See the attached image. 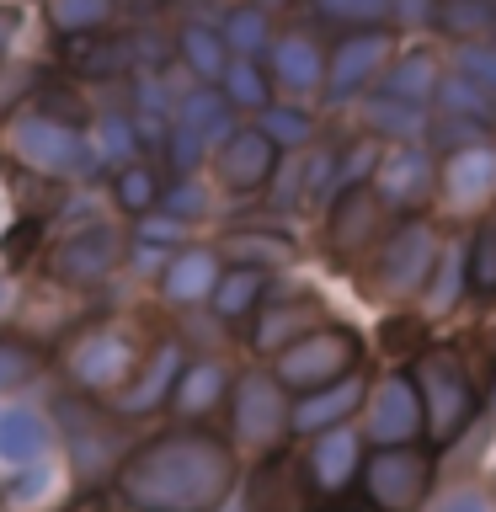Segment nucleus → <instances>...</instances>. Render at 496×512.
Returning <instances> with one entry per match:
<instances>
[{
  "mask_svg": "<svg viewBox=\"0 0 496 512\" xmlns=\"http://www.w3.org/2000/svg\"><path fill=\"white\" fill-rule=\"evenodd\" d=\"M464 288H470V246L438 251V262H432V272H427V288H422L427 310H432V315L454 310V304L464 299Z\"/></svg>",
  "mask_w": 496,
  "mask_h": 512,
  "instance_id": "obj_26",
  "label": "nucleus"
},
{
  "mask_svg": "<svg viewBox=\"0 0 496 512\" xmlns=\"http://www.w3.org/2000/svg\"><path fill=\"white\" fill-rule=\"evenodd\" d=\"M379 336H384V347H390V352H411V358H416V352H422V342H427V326H422L416 315H390V320L379 326Z\"/></svg>",
  "mask_w": 496,
  "mask_h": 512,
  "instance_id": "obj_47",
  "label": "nucleus"
},
{
  "mask_svg": "<svg viewBox=\"0 0 496 512\" xmlns=\"http://www.w3.org/2000/svg\"><path fill=\"white\" fill-rule=\"evenodd\" d=\"M411 379L416 390H422V406H427V432L438 443H454L459 432H470L475 411H480V395L470 374H464V363L454 358L448 347H422L411 363Z\"/></svg>",
  "mask_w": 496,
  "mask_h": 512,
  "instance_id": "obj_4",
  "label": "nucleus"
},
{
  "mask_svg": "<svg viewBox=\"0 0 496 512\" xmlns=\"http://www.w3.org/2000/svg\"><path fill=\"white\" fill-rule=\"evenodd\" d=\"M224 390H230V374H224V363H187L182 368V379H176V390H171V406L176 416H208L224 400Z\"/></svg>",
  "mask_w": 496,
  "mask_h": 512,
  "instance_id": "obj_24",
  "label": "nucleus"
},
{
  "mask_svg": "<svg viewBox=\"0 0 496 512\" xmlns=\"http://www.w3.org/2000/svg\"><path fill=\"white\" fill-rule=\"evenodd\" d=\"M219 256H230V262H246V267H288L299 256L294 235L283 230H230L219 240Z\"/></svg>",
  "mask_w": 496,
  "mask_h": 512,
  "instance_id": "obj_23",
  "label": "nucleus"
},
{
  "mask_svg": "<svg viewBox=\"0 0 496 512\" xmlns=\"http://www.w3.org/2000/svg\"><path fill=\"white\" fill-rule=\"evenodd\" d=\"M374 187H379V198L390 203V208H400V214H416V208L427 203V192L438 187V176H432V160L416 150H406V144H400V150H390L379 160V171H374Z\"/></svg>",
  "mask_w": 496,
  "mask_h": 512,
  "instance_id": "obj_16",
  "label": "nucleus"
},
{
  "mask_svg": "<svg viewBox=\"0 0 496 512\" xmlns=\"http://www.w3.org/2000/svg\"><path fill=\"white\" fill-rule=\"evenodd\" d=\"M0 304H6V288H0Z\"/></svg>",
  "mask_w": 496,
  "mask_h": 512,
  "instance_id": "obj_58",
  "label": "nucleus"
},
{
  "mask_svg": "<svg viewBox=\"0 0 496 512\" xmlns=\"http://www.w3.org/2000/svg\"><path fill=\"white\" fill-rule=\"evenodd\" d=\"M272 70H278V80L288 91H315L320 86V48L310 38H283L278 48H272Z\"/></svg>",
  "mask_w": 496,
  "mask_h": 512,
  "instance_id": "obj_30",
  "label": "nucleus"
},
{
  "mask_svg": "<svg viewBox=\"0 0 496 512\" xmlns=\"http://www.w3.org/2000/svg\"><path fill=\"white\" fill-rule=\"evenodd\" d=\"M48 448V422L38 411L16 406V411H0V459L11 464H32Z\"/></svg>",
  "mask_w": 496,
  "mask_h": 512,
  "instance_id": "obj_27",
  "label": "nucleus"
},
{
  "mask_svg": "<svg viewBox=\"0 0 496 512\" xmlns=\"http://www.w3.org/2000/svg\"><path fill=\"white\" fill-rule=\"evenodd\" d=\"M96 150H102L107 166H128L139 150V134H134V118H123V112H107L102 128H96Z\"/></svg>",
  "mask_w": 496,
  "mask_h": 512,
  "instance_id": "obj_41",
  "label": "nucleus"
},
{
  "mask_svg": "<svg viewBox=\"0 0 496 512\" xmlns=\"http://www.w3.org/2000/svg\"><path fill=\"white\" fill-rule=\"evenodd\" d=\"M432 491V454L416 443H384L363 459V496L374 512H416Z\"/></svg>",
  "mask_w": 496,
  "mask_h": 512,
  "instance_id": "obj_5",
  "label": "nucleus"
},
{
  "mask_svg": "<svg viewBox=\"0 0 496 512\" xmlns=\"http://www.w3.org/2000/svg\"><path fill=\"white\" fill-rule=\"evenodd\" d=\"M48 16L64 38H80V32H96L112 16V0H48Z\"/></svg>",
  "mask_w": 496,
  "mask_h": 512,
  "instance_id": "obj_38",
  "label": "nucleus"
},
{
  "mask_svg": "<svg viewBox=\"0 0 496 512\" xmlns=\"http://www.w3.org/2000/svg\"><path fill=\"white\" fill-rule=\"evenodd\" d=\"M32 80H38V70H32V64H22V70H6V75H0V112H11L16 102H22V96L32 91Z\"/></svg>",
  "mask_w": 496,
  "mask_h": 512,
  "instance_id": "obj_52",
  "label": "nucleus"
},
{
  "mask_svg": "<svg viewBox=\"0 0 496 512\" xmlns=\"http://www.w3.org/2000/svg\"><path fill=\"white\" fill-rule=\"evenodd\" d=\"M422 432H427V406H422V390H416L411 368L379 379L374 400H368V416H363V438L384 448V443H416Z\"/></svg>",
  "mask_w": 496,
  "mask_h": 512,
  "instance_id": "obj_8",
  "label": "nucleus"
},
{
  "mask_svg": "<svg viewBox=\"0 0 496 512\" xmlns=\"http://www.w3.org/2000/svg\"><path fill=\"white\" fill-rule=\"evenodd\" d=\"M16 38V11H0V59H6V43Z\"/></svg>",
  "mask_w": 496,
  "mask_h": 512,
  "instance_id": "obj_54",
  "label": "nucleus"
},
{
  "mask_svg": "<svg viewBox=\"0 0 496 512\" xmlns=\"http://www.w3.org/2000/svg\"><path fill=\"white\" fill-rule=\"evenodd\" d=\"M310 326H320V304H315V294H294L288 304L262 299V320H256V347H262V352L288 347L299 331H310Z\"/></svg>",
  "mask_w": 496,
  "mask_h": 512,
  "instance_id": "obj_21",
  "label": "nucleus"
},
{
  "mask_svg": "<svg viewBox=\"0 0 496 512\" xmlns=\"http://www.w3.org/2000/svg\"><path fill=\"white\" fill-rule=\"evenodd\" d=\"M262 299H267V267H246V262H235V272H219L214 294H208L219 320H246L262 310Z\"/></svg>",
  "mask_w": 496,
  "mask_h": 512,
  "instance_id": "obj_22",
  "label": "nucleus"
},
{
  "mask_svg": "<svg viewBox=\"0 0 496 512\" xmlns=\"http://www.w3.org/2000/svg\"><path fill=\"white\" fill-rule=\"evenodd\" d=\"M118 262H123V235L112 224H86V230H75L70 240H59L48 251V278L70 283V288H91Z\"/></svg>",
  "mask_w": 496,
  "mask_h": 512,
  "instance_id": "obj_10",
  "label": "nucleus"
},
{
  "mask_svg": "<svg viewBox=\"0 0 496 512\" xmlns=\"http://www.w3.org/2000/svg\"><path fill=\"white\" fill-rule=\"evenodd\" d=\"M379 160H384V150H379L374 139H352L347 150H336V192L368 182V176L379 171Z\"/></svg>",
  "mask_w": 496,
  "mask_h": 512,
  "instance_id": "obj_42",
  "label": "nucleus"
},
{
  "mask_svg": "<svg viewBox=\"0 0 496 512\" xmlns=\"http://www.w3.org/2000/svg\"><path fill=\"white\" fill-rule=\"evenodd\" d=\"M486 347L496 352V320H491V331H486Z\"/></svg>",
  "mask_w": 496,
  "mask_h": 512,
  "instance_id": "obj_55",
  "label": "nucleus"
},
{
  "mask_svg": "<svg viewBox=\"0 0 496 512\" xmlns=\"http://www.w3.org/2000/svg\"><path fill=\"white\" fill-rule=\"evenodd\" d=\"M182 123H192L198 134L208 139V144H224L235 134V123H230V102H224V91H192V96H182Z\"/></svg>",
  "mask_w": 496,
  "mask_h": 512,
  "instance_id": "obj_32",
  "label": "nucleus"
},
{
  "mask_svg": "<svg viewBox=\"0 0 496 512\" xmlns=\"http://www.w3.org/2000/svg\"><path fill=\"white\" fill-rule=\"evenodd\" d=\"M54 416L64 422V443H70V459H75V470L80 480H102L107 470L118 475V464H123V432L112 427V416L102 406H91V395L80 400V395H64Z\"/></svg>",
  "mask_w": 496,
  "mask_h": 512,
  "instance_id": "obj_6",
  "label": "nucleus"
},
{
  "mask_svg": "<svg viewBox=\"0 0 496 512\" xmlns=\"http://www.w3.org/2000/svg\"><path fill=\"white\" fill-rule=\"evenodd\" d=\"M64 368H70V379L80 384V395H102L112 384H123V374L134 368V347H128V336H118V331H86L70 347Z\"/></svg>",
  "mask_w": 496,
  "mask_h": 512,
  "instance_id": "obj_13",
  "label": "nucleus"
},
{
  "mask_svg": "<svg viewBox=\"0 0 496 512\" xmlns=\"http://www.w3.org/2000/svg\"><path fill=\"white\" fill-rule=\"evenodd\" d=\"M262 134L278 144V150H304L315 139V118L304 107H262Z\"/></svg>",
  "mask_w": 496,
  "mask_h": 512,
  "instance_id": "obj_34",
  "label": "nucleus"
},
{
  "mask_svg": "<svg viewBox=\"0 0 496 512\" xmlns=\"http://www.w3.org/2000/svg\"><path fill=\"white\" fill-rule=\"evenodd\" d=\"M43 374V352L22 331H0V390H27Z\"/></svg>",
  "mask_w": 496,
  "mask_h": 512,
  "instance_id": "obj_31",
  "label": "nucleus"
},
{
  "mask_svg": "<svg viewBox=\"0 0 496 512\" xmlns=\"http://www.w3.org/2000/svg\"><path fill=\"white\" fill-rule=\"evenodd\" d=\"M438 192L448 198V208H480L491 203L496 192V155L486 144H470V150H454L448 166L438 171Z\"/></svg>",
  "mask_w": 496,
  "mask_h": 512,
  "instance_id": "obj_18",
  "label": "nucleus"
},
{
  "mask_svg": "<svg viewBox=\"0 0 496 512\" xmlns=\"http://www.w3.org/2000/svg\"><path fill=\"white\" fill-rule=\"evenodd\" d=\"M363 363V336L352 326H310L299 331L288 347H278V363H272V374H278L283 390H320V384H336L347 374H358Z\"/></svg>",
  "mask_w": 496,
  "mask_h": 512,
  "instance_id": "obj_3",
  "label": "nucleus"
},
{
  "mask_svg": "<svg viewBox=\"0 0 496 512\" xmlns=\"http://www.w3.org/2000/svg\"><path fill=\"white\" fill-rule=\"evenodd\" d=\"M75 70L86 80H112L123 75L128 64H134V43L128 38H91V32H80V48H70Z\"/></svg>",
  "mask_w": 496,
  "mask_h": 512,
  "instance_id": "obj_28",
  "label": "nucleus"
},
{
  "mask_svg": "<svg viewBox=\"0 0 496 512\" xmlns=\"http://www.w3.org/2000/svg\"><path fill=\"white\" fill-rule=\"evenodd\" d=\"M278 155L283 150L262 134V123H256V128H235V134L219 144L214 166H219V182L230 192H256L278 176Z\"/></svg>",
  "mask_w": 496,
  "mask_h": 512,
  "instance_id": "obj_14",
  "label": "nucleus"
},
{
  "mask_svg": "<svg viewBox=\"0 0 496 512\" xmlns=\"http://www.w3.org/2000/svg\"><path fill=\"white\" fill-rule=\"evenodd\" d=\"M214 283H219V251H203V246H192V251H176L166 272H160V294H166L171 304H208V294H214Z\"/></svg>",
  "mask_w": 496,
  "mask_h": 512,
  "instance_id": "obj_20",
  "label": "nucleus"
},
{
  "mask_svg": "<svg viewBox=\"0 0 496 512\" xmlns=\"http://www.w3.org/2000/svg\"><path fill=\"white\" fill-rule=\"evenodd\" d=\"M182 368H187L182 347H176V342H160L150 358H144V368L134 374V384L123 390L118 411H123V416H150V411H160V406L171 400L176 379H182Z\"/></svg>",
  "mask_w": 496,
  "mask_h": 512,
  "instance_id": "obj_19",
  "label": "nucleus"
},
{
  "mask_svg": "<svg viewBox=\"0 0 496 512\" xmlns=\"http://www.w3.org/2000/svg\"><path fill=\"white\" fill-rule=\"evenodd\" d=\"M491 118H496V96H491Z\"/></svg>",
  "mask_w": 496,
  "mask_h": 512,
  "instance_id": "obj_57",
  "label": "nucleus"
},
{
  "mask_svg": "<svg viewBox=\"0 0 496 512\" xmlns=\"http://www.w3.org/2000/svg\"><path fill=\"white\" fill-rule=\"evenodd\" d=\"M358 406H363V379L358 374H347V379H336V384H320V390H304L294 406H288V432L315 438V432L347 422Z\"/></svg>",
  "mask_w": 496,
  "mask_h": 512,
  "instance_id": "obj_17",
  "label": "nucleus"
},
{
  "mask_svg": "<svg viewBox=\"0 0 496 512\" xmlns=\"http://www.w3.org/2000/svg\"><path fill=\"white\" fill-rule=\"evenodd\" d=\"M459 75H470L475 86H496V54H486V48H464L459 54Z\"/></svg>",
  "mask_w": 496,
  "mask_h": 512,
  "instance_id": "obj_51",
  "label": "nucleus"
},
{
  "mask_svg": "<svg viewBox=\"0 0 496 512\" xmlns=\"http://www.w3.org/2000/svg\"><path fill=\"white\" fill-rule=\"evenodd\" d=\"M224 48H230V43L214 38L208 27H187V32H182V59L192 64V75H198V80H219L224 70H230Z\"/></svg>",
  "mask_w": 496,
  "mask_h": 512,
  "instance_id": "obj_35",
  "label": "nucleus"
},
{
  "mask_svg": "<svg viewBox=\"0 0 496 512\" xmlns=\"http://www.w3.org/2000/svg\"><path fill=\"white\" fill-rule=\"evenodd\" d=\"M470 294L480 299L496 294V214L480 219V230L470 240Z\"/></svg>",
  "mask_w": 496,
  "mask_h": 512,
  "instance_id": "obj_37",
  "label": "nucleus"
},
{
  "mask_svg": "<svg viewBox=\"0 0 496 512\" xmlns=\"http://www.w3.org/2000/svg\"><path fill=\"white\" fill-rule=\"evenodd\" d=\"M230 422H235V438L240 443H278L288 432V400H283V384L278 374H246L235 379V395H230Z\"/></svg>",
  "mask_w": 496,
  "mask_h": 512,
  "instance_id": "obj_11",
  "label": "nucleus"
},
{
  "mask_svg": "<svg viewBox=\"0 0 496 512\" xmlns=\"http://www.w3.org/2000/svg\"><path fill=\"white\" fill-rule=\"evenodd\" d=\"M432 512H496V502H491V491H480V486H454Z\"/></svg>",
  "mask_w": 496,
  "mask_h": 512,
  "instance_id": "obj_49",
  "label": "nucleus"
},
{
  "mask_svg": "<svg viewBox=\"0 0 496 512\" xmlns=\"http://www.w3.org/2000/svg\"><path fill=\"white\" fill-rule=\"evenodd\" d=\"M160 208H166L171 219L192 224V219H203V214H208V192L192 182V176H176L171 187H160Z\"/></svg>",
  "mask_w": 496,
  "mask_h": 512,
  "instance_id": "obj_44",
  "label": "nucleus"
},
{
  "mask_svg": "<svg viewBox=\"0 0 496 512\" xmlns=\"http://www.w3.org/2000/svg\"><path fill=\"white\" fill-rule=\"evenodd\" d=\"M438 230L427 219H406L374 256V283L384 299H411L427 288V272L438 262Z\"/></svg>",
  "mask_w": 496,
  "mask_h": 512,
  "instance_id": "obj_7",
  "label": "nucleus"
},
{
  "mask_svg": "<svg viewBox=\"0 0 496 512\" xmlns=\"http://www.w3.org/2000/svg\"><path fill=\"white\" fill-rule=\"evenodd\" d=\"M11 150L38 176H64V182H91V176H102V166H107L102 150H96L75 123H64L59 112H48V107L11 123Z\"/></svg>",
  "mask_w": 496,
  "mask_h": 512,
  "instance_id": "obj_2",
  "label": "nucleus"
},
{
  "mask_svg": "<svg viewBox=\"0 0 496 512\" xmlns=\"http://www.w3.org/2000/svg\"><path fill=\"white\" fill-rule=\"evenodd\" d=\"M112 192H118V203L128 208V214H150V208L160 203V182H155V171H144V166H118V182H112Z\"/></svg>",
  "mask_w": 496,
  "mask_h": 512,
  "instance_id": "obj_40",
  "label": "nucleus"
},
{
  "mask_svg": "<svg viewBox=\"0 0 496 512\" xmlns=\"http://www.w3.org/2000/svg\"><path fill=\"white\" fill-rule=\"evenodd\" d=\"M224 43L235 48V54H256V48L267 43V16L256 6H240L224 16Z\"/></svg>",
  "mask_w": 496,
  "mask_h": 512,
  "instance_id": "obj_43",
  "label": "nucleus"
},
{
  "mask_svg": "<svg viewBox=\"0 0 496 512\" xmlns=\"http://www.w3.org/2000/svg\"><path fill=\"white\" fill-rule=\"evenodd\" d=\"M491 411H496V374H491Z\"/></svg>",
  "mask_w": 496,
  "mask_h": 512,
  "instance_id": "obj_56",
  "label": "nucleus"
},
{
  "mask_svg": "<svg viewBox=\"0 0 496 512\" xmlns=\"http://www.w3.org/2000/svg\"><path fill=\"white\" fill-rule=\"evenodd\" d=\"M310 464L294 454H267L246 480V512H315Z\"/></svg>",
  "mask_w": 496,
  "mask_h": 512,
  "instance_id": "obj_12",
  "label": "nucleus"
},
{
  "mask_svg": "<svg viewBox=\"0 0 496 512\" xmlns=\"http://www.w3.org/2000/svg\"><path fill=\"white\" fill-rule=\"evenodd\" d=\"M139 240L144 246H176L182 240V219H171V214H160V219H150V214H139Z\"/></svg>",
  "mask_w": 496,
  "mask_h": 512,
  "instance_id": "obj_50",
  "label": "nucleus"
},
{
  "mask_svg": "<svg viewBox=\"0 0 496 512\" xmlns=\"http://www.w3.org/2000/svg\"><path fill=\"white\" fill-rule=\"evenodd\" d=\"M43 224H48L43 214H22L6 235H0V256H6V267H27L32 246H43Z\"/></svg>",
  "mask_w": 496,
  "mask_h": 512,
  "instance_id": "obj_45",
  "label": "nucleus"
},
{
  "mask_svg": "<svg viewBox=\"0 0 496 512\" xmlns=\"http://www.w3.org/2000/svg\"><path fill=\"white\" fill-rule=\"evenodd\" d=\"M219 86H224V102L230 107H256V112L267 107V75L256 70L251 59H235L230 70L219 75Z\"/></svg>",
  "mask_w": 496,
  "mask_h": 512,
  "instance_id": "obj_39",
  "label": "nucleus"
},
{
  "mask_svg": "<svg viewBox=\"0 0 496 512\" xmlns=\"http://www.w3.org/2000/svg\"><path fill=\"white\" fill-rule=\"evenodd\" d=\"M438 102H443L448 118H480V123L491 118V91L475 86L470 75H448L438 86Z\"/></svg>",
  "mask_w": 496,
  "mask_h": 512,
  "instance_id": "obj_36",
  "label": "nucleus"
},
{
  "mask_svg": "<svg viewBox=\"0 0 496 512\" xmlns=\"http://www.w3.org/2000/svg\"><path fill=\"white\" fill-rule=\"evenodd\" d=\"M235 475V448L219 432L171 427L128 448L112 475V496L128 512H219L235 491Z\"/></svg>",
  "mask_w": 496,
  "mask_h": 512,
  "instance_id": "obj_1",
  "label": "nucleus"
},
{
  "mask_svg": "<svg viewBox=\"0 0 496 512\" xmlns=\"http://www.w3.org/2000/svg\"><path fill=\"white\" fill-rule=\"evenodd\" d=\"M432 139H438L448 155H454V150H470V144H480V118H443Z\"/></svg>",
  "mask_w": 496,
  "mask_h": 512,
  "instance_id": "obj_48",
  "label": "nucleus"
},
{
  "mask_svg": "<svg viewBox=\"0 0 496 512\" xmlns=\"http://www.w3.org/2000/svg\"><path fill=\"white\" fill-rule=\"evenodd\" d=\"M43 486H48V475H43V470H32V475H22V480L11 486V496H32V491H43Z\"/></svg>",
  "mask_w": 496,
  "mask_h": 512,
  "instance_id": "obj_53",
  "label": "nucleus"
},
{
  "mask_svg": "<svg viewBox=\"0 0 496 512\" xmlns=\"http://www.w3.org/2000/svg\"><path fill=\"white\" fill-rule=\"evenodd\" d=\"M379 54H384V38H347L342 48H336L331 75H326V96H331V102H347V96L374 75Z\"/></svg>",
  "mask_w": 496,
  "mask_h": 512,
  "instance_id": "obj_25",
  "label": "nucleus"
},
{
  "mask_svg": "<svg viewBox=\"0 0 496 512\" xmlns=\"http://www.w3.org/2000/svg\"><path fill=\"white\" fill-rule=\"evenodd\" d=\"M310 480L320 496H342L352 480L363 475V427H347L336 422L326 432H315V448H310Z\"/></svg>",
  "mask_w": 496,
  "mask_h": 512,
  "instance_id": "obj_15",
  "label": "nucleus"
},
{
  "mask_svg": "<svg viewBox=\"0 0 496 512\" xmlns=\"http://www.w3.org/2000/svg\"><path fill=\"white\" fill-rule=\"evenodd\" d=\"M363 123H368V134H384V139H416L422 134V112L411 102H400V96H384V91L363 107Z\"/></svg>",
  "mask_w": 496,
  "mask_h": 512,
  "instance_id": "obj_33",
  "label": "nucleus"
},
{
  "mask_svg": "<svg viewBox=\"0 0 496 512\" xmlns=\"http://www.w3.org/2000/svg\"><path fill=\"white\" fill-rule=\"evenodd\" d=\"M438 86H443V75H438V59L432 54H411L384 75V96H400V102H411V107H422L427 96H438Z\"/></svg>",
  "mask_w": 496,
  "mask_h": 512,
  "instance_id": "obj_29",
  "label": "nucleus"
},
{
  "mask_svg": "<svg viewBox=\"0 0 496 512\" xmlns=\"http://www.w3.org/2000/svg\"><path fill=\"white\" fill-rule=\"evenodd\" d=\"M384 214H390V203L379 198V187H342L326 214V246L336 262H352V256L374 251V240L384 230Z\"/></svg>",
  "mask_w": 496,
  "mask_h": 512,
  "instance_id": "obj_9",
  "label": "nucleus"
},
{
  "mask_svg": "<svg viewBox=\"0 0 496 512\" xmlns=\"http://www.w3.org/2000/svg\"><path fill=\"white\" fill-rule=\"evenodd\" d=\"M203 150H208V139H203L192 123H182V118H176V123H171V134H166V155H171V166L182 171V176H187V171H198Z\"/></svg>",
  "mask_w": 496,
  "mask_h": 512,
  "instance_id": "obj_46",
  "label": "nucleus"
}]
</instances>
